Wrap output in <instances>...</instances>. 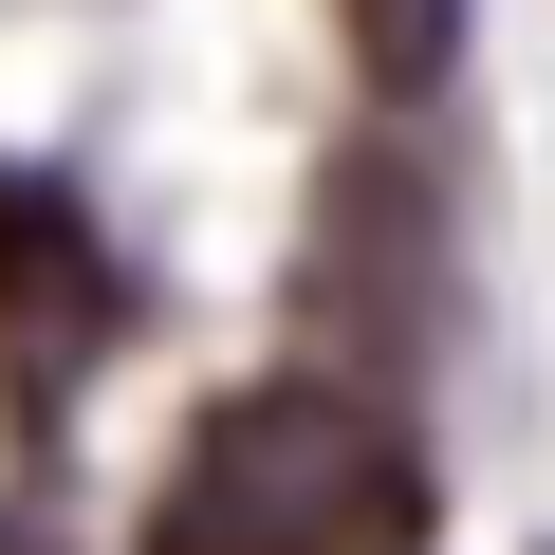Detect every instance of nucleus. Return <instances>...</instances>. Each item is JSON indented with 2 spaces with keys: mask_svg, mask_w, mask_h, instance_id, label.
Segmentation results:
<instances>
[{
  "mask_svg": "<svg viewBox=\"0 0 555 555\" xmlns=\"http://www.w3.org/2000/svg\"><path fill=\"white\" fill-rule=\"evenodd\" d=\"M334 38H352L371 93H444L463 75V0H334Z\"/></svg>",
  "mask_w": 555,
  "mask_h": 555,
  "instance_id": "7ed1b4c3",
  "label": "nucleus"
},
{
  "mask_svg": "<svg viewBox=\"0 0 555 555\" xmlns=\"http://www.w3.org/2000/svg\"><path fill=\"white\" fill-rule=\"evenodd\" d=\"M112 334H130V297H112L93 204H75L56 167H0V408L56 426V408L112 371Z\"/></svg>",
  "mask_w": 555,
  "mask_h": 555,
  "instance_id": "f03ea898",
  "label": "nucleus"
},
{
  "mask_svg": "<svg viewBox=\"0 0 555 555\" xmlns=\"http://www.w3.org/2000/svg\"><path fill=\"white\" fill-rule=\"evenodd\" d=\"M426 444L389 389L352 371H259L185 426V463L149 481L130 555H426Z\"/></svg>",
  "mask_w": 555,
  "mask_h": 555,
  "instance_id": "f257e3e1",
  "label": "nucleus"
}]
</instances>
